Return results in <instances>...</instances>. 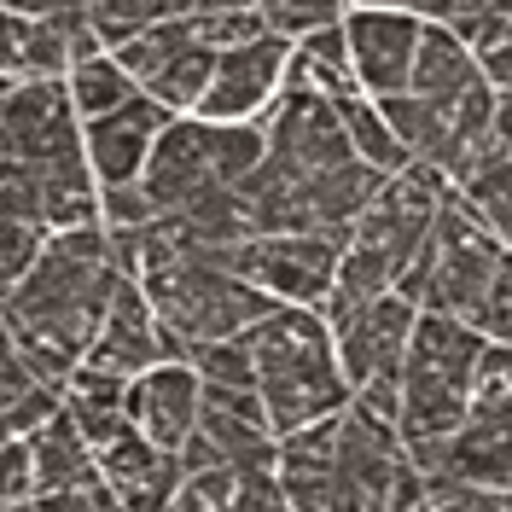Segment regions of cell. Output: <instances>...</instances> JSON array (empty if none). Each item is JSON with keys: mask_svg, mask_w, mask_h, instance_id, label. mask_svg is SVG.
I'll return each mask as SVG.
<instances>
[{"mask_svg": "<svg viewBox=\"0 0 512 512\" xmlns=\"http://www.w3.org/2000/svg\"><path fill=\"white\" fill-rule=\"evenodd\" d=\"M76 64L70 30L59 12L35 18V12H6V88L30 82V76H64Z\"/></svg>", "mask_w": 512, "mask_h": 512, "instance_id": "obj_16", "label": "cell"}, {"mask_svg": "<svg viewBox=\"0 0 512 512\" xmlns=\"http://www.w3.org/2000/svg\"><path fill=\"white\" fill-rule=\"evenodd\" d=\"M64 390H70V384L41 379L35 390L12 396V402H6V437H30V431H41V425L64 408Z\"/></svg>", "mask_w": 512, "mask_h": 512, "instance_id": "obj_31", "label": "cell"}, {"mask_svg": "<svg viewBox=\"0 0 512 512\" xmlns=\"http://www.w3.org/2000/svg\"><path fill=\"white\" fill-rule=\"evenodd\" d=\"M344 251L350 245L332 239V233H251L245 245L227 251V268H239L245 280H256L262 291H274L280 303H309V309H320L332 280H338Z\"/></svg>", "mask_w": 512, "mask_h": 512, "instance_id": "obj_5", "label": "cell"}, {"mask_svg": "<svg viewBox=\"0 0 512 512\" xmlns=\"http://www.w3.org/2000/svg\"><path fill=\"white\" fill-rule=\"evenodd\" d=\"M478 59H483V76L495 82V94H512V41L489 47V53H478Z\"/></svg>", "mask_w": 512, "mask_h": 512, "instance_id": "obj_35", "label": "cell"}, {"mask_svg": "<svg viewBox=\"0 0 512 512\" xmlns=\"http://www.w3.org/2000/svg\"><path fill=\"white\" fill-rule=\"evenodd\" d=\"M233 501H239V472H233V460L181 472V489H175V507L181 512H227Z\"/></svg>", "mask_w": 512, "mask_h": 512, "instance_id": "obj_24", "label": "cell"}, {"mask_svg": "<svg viewBox=\"0 0 512 512\" xmlns=\"http://www.w3.org/2000/svg\"><path fill=\"white\" fill-rule=\"evenodd\" d=\"M297 47H303V59H309V82H315L320 94H332V99L367 94L361 76H355V53H350V30H344V18L309 30Z\"/></svg>", "mask_w": 512, "mask_h": 512, "instance_id": "obj_18", "label": "cell"}, {"mask_svg": "<svg viewBox=\"0 0 512 512\" xmlns=\"http://www.w3.org/2000/svg\"><path fill=\"white\" fill-rule=\"evenodd\" d=\"M222 175H216V158H210V123L192 111V117H175V123L158 134V146H152V163H146V175H140V187L152 192V204H158V216L169 210H187L192 198L204 187H216Z\"/></svg>", "mask_w": 512, "mask_h": 512, "instance_id": "obj_13", "label": "cell"}, {"mask_svg": "<svg viewBox=\"0 0 512 512\" xmlns=\"http://www.w3.org/2000/svg\"><path fill=\"white\" fill-rule=\"evenodd\" d=\"M140 280H146V297H152L158 320L175 326L192 344H204V338H233V332L256 326V320L280 303L274 291H262L256 280H245L239 268H227V251H216V245H198V251H187L181 262L152 268V274H140Z\"/></svg>", "mask_w": 512, "mask_h": 512, "instance_id": "obj_4", "label": "cell"}, {"mask_svg": "<svg viewBox=\"0 0 512 512\" xmlns=\"http://www.w3.org/2000/svg\"><path fill=\"white\" fill-rule=\"evenodd\" d=\"M448 30L460 35L472 53H489V47L512 41V0H478V6H466Z\"/></svg>", "mask_w": 512, "mask_h": 512, "instance_id": "obj_27", "label": "cell"}, {"mask_svg": "<svg viewBox=\"0 0 512 512\" xmlns=\"http://www.w3.org/2000/svg\"><path fill=\"white\" fill-rule=\"evenodd\" d=\"M489 140H495V146H507V152H512V94H501V99H495V123H489Z\"/></svg>", "mask_w": 512, "mask_h": 512, "instance_id": "obj_36", "label": "cell"}, {"mask_svg": "<svg viewBox=\"0 0 512 512\" xmlns=\"http://www.w3.org/2000/svg\"><path fill=\"white\" fill-rule=\"evenodd\" d=\"M99 210H105V222L111 227H146L158 216V204H152V192L140 187V181H117V187L99 192Z\"/></svg>", "mask_w": 512, "mask_h": 512, "instance_id": "obj_32", "label": "cell"}, {"mask_svg": "<svg viewBox=\"0 0 512 512\" xmlns=\"http://www.w3.org/2000/svg\"><path fill=\"white\" fill-rule=\"evenodd\" d=\"M117 286H123V268L111 262L105 227H53L41 262L6 291V338H41L82 367Z\"/></svg>", "mask_w": 512, "mask_h": 512, "instance_id": "obj_1", "label": "cell"}, {"mask_svg": "<svg viewBox=\"0 0 512 512\" xmlns=\"http://www.w3.org/2000/svg\"><path fill=\"white\" fill-rule=\"evenodd\" d=\"M286 64H291V35H280V30H262L251 41H239V47H222L198 117H210V123H245V117L274 111V99L286 88Z\"/></svg>", "mask_w": 512, "mask_h": 512, "instance_id": "obj_8", "label": "cell"}, {"mask_svg": "<svg viewBox=\"0 0 512 512\" xmlns=\"http://www.w3.org/2000/svg\"><path fill=\"white\" fill-rule=\"evenodd\" d=\"M88 12H94V30L105 35V47H123L140 30L169 18V0H94Z\"/></svg>", "mask_w": 512, "mask_h": 512, "instance_id": "obj_25", "label": "cell"}, {"mask_svg": "<svg viewBox=\"0 0 512 512\" xmlns=\"http://www.w3.org/2000/svg\"><path fill=\"white\" fill-rule=\"evenodd\" d=\"M350 30V53H355V76L367 94H402L414 82V53L419 35H425V18L419 12H402V6H355L344 18Z\"/></svg>", "mask_w": 512, "mask_h": 512, "instance_id": "obj_10", "label": "cell"}, {"mask_svg": "<svg viewBox=\"0 0 512 512\" xmlns=\"http://www.w3.org/2000/svg\"><path fill=\"white\" fill-rule=\"evenodd\" d=\"M489 350V332L466 315L419 309L414 344H408V373H402V437L408 443H437L454 437L472 419V390Z\"/></svg>", "mask_w": 512, "mask_h": 512, "instance_id": "obj_3", "label": "cell"}, {"mask_svg": "<svg viewBox=\"0 0 512 512\" xmlns=\"http://www.w3.org/2000/svg\"><path fill=\"white\" fill-rule=\"evenodd\" d=\"M338 111H344V123H350L355 152H361L367 163H379L384 175H396V169L414 163V152L402 146V134H396L390 117H384V105H367L361 94H350V99H338Z\"/></svg>", "mask_w": 512, "mask_h": 512, "instance_id": "obj_20", "label": "cell"}, {"mask_svg": "<svg viewBox=\"0 0 512 512\" xmlns=\"http://www.w3.org/2000/svg\"><path fill=\"white\" fill-rule=\"evenodd\" d=\"M338 6L344 0H256V12L268 18V30L291 35V41H303L320 24H338Z\"/></svg>", "mask_w": 512, "mask_h": 512, "instance_id": "obj_28", "label": "cell"}, {"mask_svg": "<svg viewBox=\"0 0 512 512\" xmlns=\"http://www.w3.org/2000/svg\"><path fill=\"white\" fill-rule=\"evenodd\" d=\"M35 384H41V373L30 367V355L18 350V344H6V367H0V402L24 396V390H35Z\"/></svg>", "mask_w": 512, "mask_h": 512, "instance_id": "obj_33", "label": "cell"}, {"mask_svg": "<svg viewBox=\"0 0 512 512\" xmlns=\"http://www.w3.org/2000/svg\"><path fill=\"white\" fill-rule=\"evenodd\" d=\"M35 448L30 437H6V460H0V507L6 512H30L35 501Z\"/></svg>", "mask_w": 512, "mask_h": 512, "instance_id": "obj_30", "label": "cell"}, {"mask_svg": "<svg viewBox=\"0 0 512 512\" xmlns=\"http://www.w3.org/2000/svg\"><path fill=\"white\" fill-rule=\"evenodd\" d=\"M175 123V111L152 99L146 88L117 105V111H105L88 123V163H94L99 187H117V181H140L146 175V163H152V146H158V134Z\"/></svg>", "mask_w": 512, "mask_h": 512, "instance_id": "obj_11", "label": "cell"}, {"mask_svg": "<svg viewBox=\"0 0 512 512\" xmlns=\"http://www.w3.org/2000/svg\"><path fill=\"white\" fill-rule=\"evenodd\" d=\"M210 76H216V47H210V41H187L175 59L163 64V70H152V76H146V94L163 99L175 117H187V111H198V105H204V94H210Z\"/></svg>", "mask_w": 512, "mask_h": 512, "instance_id": "obj_17", "label": "cell"}, {"mask_svg": "<svg viewBox=\"0 0 512 512\" xmlns=\"http://www.w3.org/2000/svg\"><path fill=\"white\" fill-rule=\"evenodd\" d=\"M408 460H414V454H408V437H402L396 419L373 414V408H361V402H350V408L338 414V478H344L350 512L390 507V489H396V478H402Z\"/></svg>", "mask_w": 512, "mask_h": 512, "instance_id": "obj_9", "label": "cell"}, {"mask_svg": "<svg viewBox=\"0 0 512 512\" xmlns=\"http://www.w3.org/2000/svg\"><path fill=\"white\" fill-rule=\"evenodd\" d=\"M70 94H76V111L94 123L105 111L128 105V99L140 94V82H134V70H128L117 53H94V59L70 64Z\"/></svg>", "mask_w": 512, "mask_h": 512, "instance_id": "obj_19", "label": "cell"}, {"mask_svg": "<svg viewBox=\"0 0 512 512\" xmlns=\"http://www.w3.org/2000/svg\"><path fill=\"white\" fill-rule=\"evenodd\" d=\"M460 192L478 204L483 222L507 239V233H512V152H507V146H489V152L478 158V169L460 181Z\"/></svg>", "mask_w": 512, "mask_h": 512, "instance_id": "obj_21", "label": "cell"}, {"mask_svg": "<svg viewBox=\"0 0 512 512\" xmlns=\"http://www.w3.org/2000/svg\"><path fill=\"white\" fill-rule=\"evenodd\" d=\"M256 338V373H262V402L274 431L286 437L309 419L344 414L355 402V384L344 379V361H338V338H332V320L309 309V303H274L268 315L251 326Z\"/></svg>", "mask_w": 512, "mask_h": 512, "instance_id": "obj_2", "label": "cell"}, {"mask_svg": "<svg viewBox=\"0 0 512 512\" xmlns=\"http://www.w3.org/2000/svg\"><path fill=\"white\" fill-rule=\"evenodd\" d=\"M414 320L419 303L402 291H384L367 297L332 320V338H338V361H344V379L355 390L367 384H402L408 373V344H414Z\"/></svg>", "mask_w": 512, "mask_h": 512, "instance_id": "obj_6", "label": "cell"}, {"mask_svg": "<svg viewBox=\"0 0 512 512\" xmlns=\"http://www.w3.org/2000/svg\"><path fill=\"white\" fill-rule=\"evenodd\" d=\"M192 367H198L210 384H256L262 373H256L251 326L233 332V338H204V344H192Z\"/></svg>", "mask_w": 512, "mask_h": 512, "instance_id": "obj_23", "label": "cell"}, {"mask_svg": "<svg viewBox=\"0 0 512 512\" xmlns=\"http://www.w3.org/2000/svg\"><path fill=\"white\" fill-rule=\"evenodd\" d=\"M280 478H286V501L297 512L350 507L344 478H338V414L309 419L280 437Z\"/></svg>", "mask_w": 512, "mask_h": 512, "instance_id": "obj_15", "label": "cell"}, {"mask_svg": "<svg viewBox=\"0 0 512 512\" xmlns=\"http://www.w3.org/2000/svg\"><path fill=\"white\" fill-rule=\"evenodd\" d=\"M192 30H198V41H210V47L222 53V47H239V41L262 35L268 30V18L256 12V0H245V6H222V12H198Z\"/></svg>", "mask_w": 512, "mask_h": 512, "instance_id": "obj_29", "label": "cell"}, {"mask_svg": "<svg viewBox=\"0 0 512 512\" xmlns=\"http://www.w3.org/2000/svg\"><path fill=\"white\" fill-rule=\"evenodd\" d=\"M128 414H134V425L152 443L181 454V443L198 431V414H204V373L192 361H158V367H146L140 379L128 384Z\"/></svg>", "mask_w": 512, "mask_h": 512, "instance_id": "obj_12", "label": "cell"}, {"mask_svg": "<svg viewBox=\"0 0 512 512\" xmlns=\"http://www.w3.org/2000/svg\"><path fill=\"white\" fill-rule=\"evenodd\" d=\"M64 0H6V12H35V18H47V12H59Z\"/></svg>", "mask_w": 512, "mask_h": 512, "instance_id": "obj_37", "label": "cell"}, {"mask_svg": "<svg viewBox=\"0 0 512 512\" xmlns=\"http://www.w3.org/2000/svg\"><path fill=\"white\" fill-rule=\"evenodd\" d=\"M47 233H53V227L30 222V216H6V227H0V268H6V286H18L35 262H41Z\"/></svg>", "mask_w": 512, "mask_h": 512, "instance_id": "obj_26", "label": "cell"}, {"mask_svg": "<svg viewBox=\"0 0 512 512\" xmlns=\"http://www.w3.org/2000/svg\"><path fill=\"white\" fill-rule=\"evenodd\" d=\"M204 123H210V117H204ZM210 158H216V175L239 187L256 163L268 158V123H262V117H245V123H210Z\"/></svg>", "mask_w": 512, "mask_h": 512, "instance_id": "obj_22", "label": "cell"}, {"mask_svg": "<svg viewBox=\"0 0 512 512\" xmlns=\"http://www.w3.org/2000/svg\"><path fill=\"white\" fill-rule=\"evenodd\" d=\"M82 111L64 76H30L6 88V158L18 163H70L88 158Z\"/></svg>", "mask_w": 512, "mask_h": 512, "instance_id": "obj_7", "label": "cell"}, {"mask_svg": "<svg viewBox=\"0 0 512 512\" xmlns=\"http://www.w3.org/2000/svg\"><path fill=\"white\" fill-rule=\"evenodd\" d=\"M163 361V320L146 297V280L123 274V286L105 309V326H99L94 350H88V367H105L117 379H140L146 367Z\"/></svg>", "mask_w": 512, "mask_h": 512, "instance_id": "obj_14", "label": "cell"}, {"mask_svg": "<svg viewBox=\"0 0 512 512\" xmlns=\"http://www.w3.org/2000/svg\"><path fill=\"white\" fill-rule=\"evenodd\" d=\"M361 6H402V12H419V18H437V24H454L466 6L478 0H361Z\"/></svg>", "mask_w": 512, "mask_h": 512, "instance_id": "obj_34", "label": "cell"}]
</instances>
